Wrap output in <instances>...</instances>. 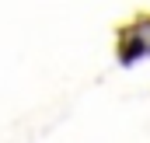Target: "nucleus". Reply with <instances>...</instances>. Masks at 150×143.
<instances>
[]
</instances>
